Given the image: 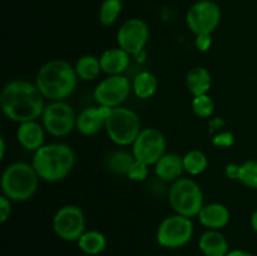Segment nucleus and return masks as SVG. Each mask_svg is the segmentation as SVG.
I'll return each mask as SVG.
<instances>
[{
  "label": "nucleus",
  "mask_w": 257,
  "mask_h": 256,
  "mask_svg": "<svg viewBox=\"0 0 257 256\" xmlns=\"http://www.w3.org/2000/svg\"><path fill=\"white\" fill-rule=\"evenodd\" d=\"M221 8L212 0L196 2L186 14V23L195 35H211L221 22Z\"/></svg>",
  "instance_id": "obj_8"
},
{
  "label": "nucleus",
  "mask_w": 257,
  "mask_h": 256,
  "mask_svg": "<svg viewBox=\"0 0 257 256\" xmlns=\"http://www.w3.org/2000/svg\"><path fill=\"white\" fill-rule=\"evenodd\" d=\"M155 256H162V255H155Z\"/></svg>",
  "instance_id": "obj_36"
},
{
  "label": "nucleus",
  "mask_w": 257,
  "mask_h": 256,
  "mask_svg": "<svg viewBox=\"0 0 257 256\" xmlns=\"http://www.w3.org/2000/svg\"><path fill=\"white\" fill-rule=\"evenodd\" d=\"M168 198L176 213L190 218L198 216L205 206L200 185L191 178H178L175 181L170 188Z\"/></svg>",
  "instance_id": "obj_5"
},
{
  "label": "nucleus",
  "mask_w": 257,
  "mask_h": 256,
  "mask_svg": "<svg viewBox=\"0 0 257 256\" xmlns=\"http://www.w3.org/2000/svg\"><path fill=\"white\" fill-rule=\"evenodd\" d=\"M226 176L230 180H238L243 186L257 190V160H250L242 165H228Z\"/></svg>",
  "instance_id": "obj_20"
},
{
  "label": "nucleus",
  "mask_w": 257,
  "mask_h": 256,
  "mask_svg": "<svg viewBox=\"0 0 257 256\" xmlns=\"http://www.w3.org/2000/svg\"><path fill=\"white\" fill-rule=\"evenodd\" d=\"M78 75L75 68L62 59L49 60L39 69L37 83L44 98L52 102L64 100L77 88Z\"/></svg>",
  "instance_id": "obj_2"
},
{
  "label": "nucleus",
  "mask_w": 257,
  "mask_h": 256,
  "mask_svg": "<svg viewBox=\"0 0 257 256\" xmlns=\"http://www.w3.org/2000/svg\"><path fill=\"white\" fill-rule=\"evenodd\" d=\"M213 146L220 148H228L235 143V136L232 135L228 131H225V132H221L218 135H216L212 140Z\"/></svg>",
  "instance_id": "obj_30"
},
{
  "label": "nucleus",
  "mask_w": 257,
  "mask_h": 256,
  "mask_svg": "<svg viewBox=\"0 0 257 256\" xmlns=\"http://www.w3.org/2000/svg\"><path fill=\"white\" fill-rule=\"evenodd\" d=\"M75 72H77L78 78L82 80H94L97 79L98 75L102 72V67H100L99 58L94 57V55H83L77 60L75 64Z\"/></svg>",
  "instance_id": "obj_24"
},
{
  "label": "nucleus",
  "mask_w": 257,
  "mask_h": 256,
  "mask_svg": "<svg viewBox=\"0 0 257 256\" xmlns=\"http://www.w3.org/2000/svg\"><path fill=\"white\" fill-rule=\"evenodd\" d=\"M195 45L200 52H207L208 49L212 45V38L211 35L208 34H201V35H196L195 39Z\"/></svg>",
  "instance_id": "obj_32"
},
{
  "label": "nucleus",
  "mask_w": 257,
  "mask_h": 256,
  "mask_svg": "<svg viewBox=\"0 0 257 256\" xmlns=\"http://www.w3.org/2000/svg\"><path fill=\"white\" fill-rule=\"evenodd\" d=\"M78 242V247L80 248V251L85 253V255L89 256H95L99 255L100 252H103L107 246V238L103 235L100 231L98 230H89L85 231L82 236H80Z\"/></svg>",
  "instance_id": "obj_22"
},
{
  "label": "nucleus",
  "mask_w": 257,
  "mask_h": 256,
  "mask_svg": "<svg viewBox=\"0 0 257 256\" xmlns=\"http://www.w3.org/2000/svg\"><path fill=\"white\" fill-rule=\"evenodd\" d=\"M0 145H2V147H0V158H4L5 156V150H7V146H5V140L4 138H0Z\"/></svg>",
  "instance_id": "obj_35"
},
{
  "label": "nucleus",
  "mask_w": 257,
  "mask_h": 256,
  "mask_svg": "<svg viewBox=\"0 0 257 256\" xmlns=\"http://www.w3.org/2000/svg\"><path fill=\"white\" fill-rule=\"evenodd\" d=\"M186 84L188 90L193 97L207 94L212 85V77L211 73L203 67H196L187 73Z\"/></svg>",
  "instance_id": "obj_21"
},
{
  "label": "nucleus",
  "mask_w": 257,
  "mask_h": 256,
  "mask_svg": "<svg viewBox=\"0 0 257 256\" xmlns=\"http://www.w3.org/2000/svg\"><path fill=\"white\" fill-rule=\"evenodd\" d=\"M39 178L33 165L25 162L12 163L3 172V193L12 201H28L37 192Z\"/></svg>",
  "instance_id": "obj_4"
},
{
  "label": "nucleus",
  "mask_w": 257,
  "mask_h": 256,
  "mask_svg": "<svg viewBox=\"0 0 257 256\" xmlns=\"http://www.w3.org/2000/svg\"><path fill=\"white\" fill-rule=\"evenodd\" d=\"M148 176V165L136 160L131 166L130 171L127 173V177L132 181H145Z\"/></svg>",
  "instance_id": "obj_29"
},
{
  "label": "nucleus",
  "mask_w": 257,
  "mask_h": 256,
  "mask_svg": "<svg viewBox=\"0 0 257 256\" xmlns=\"http://www.w3.org/2000/svg\"><path fill=\"white\" fill-rule=\"evenodd\" d=\"M166 138L157 128H145L132 145V155L146 165H156L166 155Z\"/></svg>",
  "instance_id": "obj_11"
},
{
  "label": "nucleus",
  "mask_w": 257,
  "mask_h": 256,
  "mask_svg": "<svg viewBox=\"0 0 257 256\" xmlns=\"http://www.w3.org/2000/svg\"><path fill=\"white\" fill-rule=\"evenodd\" d=\"M158 80L151 72H141L133 79L132 89L135 94L141 99H148L157 92Z\"/></svg>",
  "instance_id": "obj_23"
},
{
  "label": "nucleus",
  "mask_w": 257,
  "mask_h": 256,
  "mask_svg": "<svg viewBox=\"0 0 257 256\" xmlns=\"http://www.w3.org/2000/svg\"><path fill=\"white\" fill-rule=\"evenodd\" d=\"M105 131L110 141L118 146L133 145L141 133V120L135 110L125 107L112 108L105 120Z\"/></svg>",
  "instance_id": "obj_6"
},
{
  "label": "nucleus",
  "mask_w": 257,
  "mask_h": 256,
  "mask_svg": "<svg viewBox=\"0 0 257 256\" xmlns=\"http://www.w3.org/2000/svg\"><path fill=\"white\" fill-rule=\"evenodd\" d=\"M53 230L58 237L68 242L79 240L85 232V216L82 208L75 205L60 207L53 217Z\"/></svg>",
  "instance_id": "obj_10"
},
{
  "label": "nucleus",
  "mask_w": 257,
  "mask_h": 256,
  "mask_svg": "<svg viewBox=\"0 0 257 256\" xmlns=\"http://www.w3.org/2000/svg\"><path fill=\"white\" fill-rule=\"evenodd\" d=\"M0 107L10 120L19 124L37 120L44 112V95L34 83L15 79L3 88Z\"/></svg>",
  "instance_id": "obj_1"
},
{
  "label": "nucleus",
  "mask_w": 257,
  "mask_h": 256,
  "mask_svg": "<svg viewBox=\"0 0 257 256\" xmlns=\"http://www.w3.org/2000/svg\"><path fill=\"white\" fill-rule=\"evenodd\" d=\"M18 142L28 151H38L44 146V131L35 120L20 123L17 131Z\"/></svg>",
  "instance_id": "obj_18"
},
{
  "label": "nucleus",
  "mask_w": 257,
  "mask_h": 256,
  "mask_svg": "<svg viewBox=\"0 0 257 256\" xmlns=\"http://www.w3.org/2000/svg\"><path fill=\"white\" fill-rule=\"evenodd\" d=\"M150 39L148 25L142 19L133 18L122 24L117 33L118 47L124 49L131 55H138Z\"/></svg>",
  "instance_id": "obj_13"
},
{
  "label": "nucleus",
  "mask_w": 257,
  "mask_h": 256,
  "mask_svg": "<svg viewBox=\"0 0 257 256\" xmlns=\"http://www.w3.org/2000/svg\"><path fill=\"white\" fill-rule=\"evenodd\" d=\"M42 120L45 131L54 137H64L77 127L74 109L63 100H54L45 105Z\"/></svg>",
  "instance_id": "obj_9"
},
{
  "label": "nucleus",
  "mask_w": 257,
  "mask_h": 256,
  "mask_svg": "<svg viewBox=\"0 0 257 256\" xmlns=\"http://www.w3.org/2000/svg\"><path fill=\"white\" fill-rule=\"evenodd\" d=\"M198 221L208 230H220L230 222V210L221 203H210L203 206L198 213Z\"/></svg>",
  "instance_id": "obj_16"
},
{
  "label": "nucleus",
  "mask_w": 257,
  "mask_h": 256,
  "mask_svg": "<svg viewBox=\"0 0 257 256\" xmlns=\"http://www.w3.org/2000/svg\"><path fill=\"white\" fill-rule=\"evenodd\" d=\"M251 226H252L253 231L257 233V210H255L251 215Z\"/></svg>",
  "instance_id": "obj_34"
},
{
  "label": "nucleus",
  "mask_w": 257,
  "mask_h": 256,
  "mask_svg": "<svg viewBox=\"0 0 257 256\" xmlns=\"http://www.w3.org/2000/svg\"><path fill=\"white\" fill-rule=\"evenodd\" d=\"M99 60L102 72L108 75H120L130 67L131 54L119 47L110 48L103 52Z\"/></svg>",
  "instance_id": "obj_15"
},
{
  "label": "nucleus",
  "mask_w": 257,
  "mask_h": 256,
  "mask_svg": "<svg viewBox=\"0 0 257 256\" xmlns=\"http://www.w3.org/2000/svg\"><path fill=\"white\" fill-rule=\"evenodd\" d=\"M192 110L197 117L208 118L213 114L215 103L210 95H197V97H193L192 99Z\"/></svg>",
  "instance_id": "obj_28"
},
{
  "label": "nucleus",
  "mask_w": 257,
  "mask_h": 256,
  "mask_svg": "<svg viewBox=\"0 0 257 256\" xmlns=\"http://www.w3.org/2000/svg\"><path fill=\"white\" fill-rule=\"evenodd\" d=\"M74 162L75 155L70 146L50 143L35 151L32 165L42 180L58 182L69 175L74 167Z\"/></svg>",
  "instance_id": "obj_3"
},
{
  "label": "nucleus",
  "mask_w": 257,
  "mask_h": 256,
  "mask_svg": "<svg viewBox=\"0 0 257 256\" xmlns=\"http://www.w3.org/2000/svg\"><path fill=\"white\" fill-rule=\"evenodd\" d=\"M156 175L162 181H177L185 171L183 157L177 153H166L157 163H156Z\"/></svg>",
  "instance_id": "obj_19"
},
{
  "label": "nucleus",
  "mask_w": 257,
  "mask_h": 256,
  "mask_svg": "<svg viewBox=\"0 0 257 256\" xmlns=\"http://www.w3.org/2000/svg\"><path fill=\"white\" fill-rule=\"evenodd\" d=\"M183 166L185 171L192 176L201 175L205 172L208 166L207 156L198 150H192L183 156Z\"/></svg>",
  "instance_id": "obj_26"
},
{
  "label": "nucleus",
  "mask_w": 257,
  "mask_h": 256,
  "mask_svg": "<svg viewBox=\"0 0 257 256\" xmlns=\"http://www.w3.org/2000/svg\"><path fill=\"white\" fill-rule=\"evenodd\" d=\"M112 108L105 105L87 107L77 115V130L84 136H94L105 127V120Z\"/></svg>",
  "instance_id": "obj_14"
},
{
  "label": "nucleus",
  "mask_w": 257,
  "mask_h": 256,
  "mask_svg": "<svg viewBox=\"0 0 257 256\" xmlns=\"http://www.w3.org/2000/svg\"><path fill=\"white\" fill-rule=\"evenodd\" d=\"M226 256H255L253 253L248 252V251L240 250V248H235V250H230V252Z\"/></svg>",
  "instance_id": "obj_33"
},
{
  "label": "nucleus",
  "mask_w": 257,
  "mask_h": 256,
  "mask_svg": "<svg viewBox=\"0 0 257 256\" xmlns=\"http://www.w3.org/2000/svg\"><path fill=\"white\" fill-rule=\"evenodd\" d=\"M131 93V83L125 77L108 75L95 87L93 97L99 105L109 108L120 107Z\"/></svg>",
  "instance_id": "obj_12"
},
{
  "label": "nucleus",
  "mask_w": 257,
  "mask_h": 256,
  "mask_svg": "<svg viewBox=\"0 0 257 256\" xmlns=\"http://www.w3.org/2000/svg\"><path fill=\"white\" fill-rule=\"evenodd\" d=\"M198 247L205 256H226L230 252L227 238L218 230H207L201 235Z\"/></svg>",
  "instance_id": "obj_17"
},
{
  "label": "nucleus",
  "mask_w": 257,
  "mask_h": 256,
  "mask_svg": "<svg viewBox=\"0 0 257 256\" xmlns=\"http://www.w3.org/2000/svg\"><path fill=\"white\" fill-rule=\"evenodd\" d=\"M10 201L12 200H9V198L4 195L0 197V221H2L3 223H4L5 221L10 217V215H12V203H10Z\"/></svg>",
  "instance_id": "obj_31"
},
{
  "label": "nucleus",
  "mask_w": 257,
  "mask_h": 256,
  "mask_svg": "<svg viewBox=\"0 0 257 256\" xmlns=\"http://www.w3.org/2000/svg\"><path fill=\"white\" fill-rule=\"evenodd\" d=\"M193 222L182 215L168 216L160 223L156 233L158 245L166 248H180L187 245L193 236Z\"/></svg>",
  "instance_id": "obj_7"
},
{
  "label": "nucleus",
  "mask_w": 257,
  "mask_h": 256,
  "mask_svg": "<svg viewBox=\"0 0 257 256\" xmlns=\"http://www.w3.org/2000/svg\"><path fill=\"white\" fill-rule=\"evenodd\" d=\"M136 158L133 155H130L124 151H117V152H112L107 158V167L109 168L110 172L115 173V175L127 176L128 171H130L131 166L135 162Z\"/></svg>",
  "instance_id": "obj_25"
},
{
  "label": "nucleus",
  "mask_w": 257,
  "mask_h": 256,
  "mask_svg": "<svg viewBox=\"0 0 257 256\" xmlns=\"http://www.w3.org/2000/svg\"><path fill=\"white\" fill-rule=\"evenodd\" d=\"M122 0H104L99 9V22L103 27H112L122 12Z\"/></svg>",
  "instance_id": "obj_27"
}]
</instances>
